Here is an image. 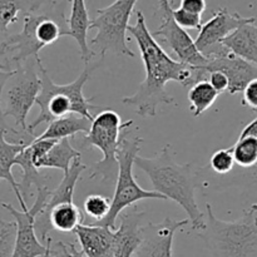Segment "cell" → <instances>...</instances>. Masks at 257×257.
Instances as JSON below:
<instances>
[{
    "label": "cell",
    "mask_w": 257,
    "mask_h": 257,
    "mask_svg": "<svg viewBox=\"0 0 257 257\" xmlns=\"http://www.w3.org/2000/svg\"><path fill=\"white\" fill-rule=\"evenodd\" d=\"M180 8L185 12L191 13V14L201 15L202 17L203 12L207 8V3L205 0H182L180 2Z\"/></svg>",
    "instance_id": "cell-33"
},
{
    "label": "cell",
    "mask_w": 257,
    "mask_h": 257,
    "mask_svg": "<svg viewBox=\"0 0 257 257\" xmlns=\"http://www.w3.org/2000/svg\"><path fill=\"white\" fill-rule=\"evenodd\" d=\"M218 95L220 94L211 87L207 80L196 83L188 90V102H190L188 109L193 117H200L203 112L212 107Z\"/></svg>",
    "instance_id": "cell-23"
},
{
    "label": "cell",
    "mask_w": 257,
    "mask_h": 257,
    "mask_svg": "<svg viewBox=\"0 0 257 257\" xmlns=\"http://www.w3.org/2000/svg\"><path fill=\"white\" fill-rule=\"evenodd\" d=\"M128 133H130L128 131L123 133L117 151L115 158H117L118 173L115 178L114 195L110 200L109 213L102 221L92 222L94 225L110 228V230H115V221L118 216L123 212V210L131 207L138 201L147 200V198L167 201L165 196L155 191L145 190L138 185L137 180L133 176V167H135V158L138 156L143 140L141 137L128 138Z\"/></svg>",
    "instance_id": "cell-5"
},
{
    "label": "cell",
    "mask_w": 257,
    "mask_h": 257,
    "mask_svg": "<svg viewBox=\"0 0 257 257\" xmlns=\"http://www.w3.org/2000/svg\"><path fill=\"white\" fill-rule=\"evenodd\" d=\"M257 206L253 203L238 220L216 217L206 203L205 228L197 233L212 257H257Z\"/></svg>",
    "instance_id": "cell-4"
},
{
    "label": "cell",
    "mask_w": 257,
    "mask_h": 257,
    "mask_svg": "<svg viewBox=\"0 0 257 257\" xmlns=\"http://www.w3.org/2000/svg\"><path fill=\"white\" fill-rule=\"evenodd\" d=\"M50 242H52V237H50V236H48L47 240L43 242V243H45V246H47V251H45V253L42 257H54L52 255V252H50Z\"/></svg>",
    "instance_id": "cell-34"
},
{
    "label": "cell",
    "mask_w": 257,
    "mask_h": 257,
    "mask_svg": "<svg viewBox=\"0 0 257 257\" xmlns=\"http://www.w3.org/2000/svg\"><path fill=\"white\" fill-rule=\"evenodd\" d=\"M85 257H113L114 231L94 223H80L74 230Z\"/></svg>",
    "instance_id": "cell-15"
},
{
    "label": "cell",
    "mask_w": 257,
    "mask_h": 257,
    "mask_svg": "<svg viewBox=\"0 0 257 257\" xmlns=\"http://www.w3.org/2000/svg\"><path fill=\"white\" fill-rule=\"evenodd\" d=\"M8 133L5 131H0V181L5 180L10 186L13 191L17 195L18 202L20 203L23 212H27L28 206L25 205V200L20 196L19 190H18V182L15 180L14 175L12 172V168L14 166L15 157L29 145L30 142L25 141H19V142H9L7 141Z\"/></svg>",
    "instance_id": "cell-18"
},
{
    "label": "cell",
    "mask_w": 257,
    "mask_h": 257,
    "mask_svg": "<svg viewBox=\"0 0 257 257\" xmlns=\"http://www.w3.org/2000/svg\"><path fill=\"white\" fill-rule=\"evenodd\" d=\"M172 18L178 27L182 29H195L200 30L202 27V17L201 15L191 14V13L185 12L181 8L173 9L172 8Z\"/></svg>",
    "instance_id": "cell-29"
},
{
    "label": "cell",
    "mask_w": 257,
    "mask_h": 257,
    "mask_svg": "<svg viewBox=\"0 0 257 257\" xmlns=\"http://www.w3.org/2000/svg\"><path fill=\"white\" fill-rule=\"evenodd\" d=\"M190 223L188 220L167 217L160 223L148 222L143 228V240L133 257H172L175 233Z\"/></svg>",
    "instance_id": "cell-12"
},
{
    "label": "cell",
    "mask_w": 257,
    "mask_h": 257,
    "mask_svg": "<svg viewBox=\"0 0 257 257\" xmlns=\"http://www.w3.org/2000/svg\"><path fill=\"white\" fill-rule=\"evenodd\" d=\"M82 153L75 150L70 143V138L57 141L54 146L49 150V152L35 165V168H57L68 173L70 165L74 160H80Z\"/></svg>",
    "instance_id": "cell-21"
},
{
    "label": "cell",
    "mask_w": 257,
    "mask_h": 257,
    "mask_svg": "<svg viewBox=\"0 0 257 257\" xmlns=\"http://www.w3.org/2000/svg\"><path fill=\"white\" fill-rule=\"evenodd\" d=\"M32 2H13L0 0V38L9 34V25L14 24L19 19L20 13H25Z\"/></svg>",
    "instance_id": "cell-25"
},
{
    "label": "cell",
    "mask_w": 257,
    "mask_h": 257,
    "mask_svg": "<svg viewBox=\"0 0 257 257\" xmlns=\"http://www.w3.org/2000/svg\"><path fill=\"white\" fill-rule=\"evenodd\" d=\"M242 105L250 108L252 112L257 110V79L252 80L242 90Z\"/></svg>",
    "instance_id": "cell-31"
},
{
    "label": "cell",
    "mask_w": 257,
    "mask_h": 257,
    "mask_svg": "<svg viewBox=\"0 0 257 257\" xmlns=\"http://www.w3.org/2000/svg\"><path fill=\"white\" fill-rule=\"evenodd\" d=\"M90 120L78 114H68L65 117L58 118L49 123L47 130L33 141L54 140L60 141L64 138H72L78 133L87 135L90 130Z\"/></svg>",
    "instance_id": "cell-20"
},
{
    "label": "cell",
    "mask_w": 257,
    "mask_h": 257,
    "mask_svg": "<svg viewBox=\"0 0 257 257\" xmlns=\"http://www.w3.org/2000/svg\"><path fill=\"white\" fill-rule=\"evenodd\" d=\"M207 82L210 83L211 87H212L218 94H222V93L227 92V87H228L227 78H226L225 74H222L221 72L208 73Z\"/></svg>",
    "instance_id": "cell-32"
},
{
    "label": "cell",
    "mask_w": 257,
    "mask_h": 257,
    "mask_svg": "<svg viewBox=\"0 0 257 257\" xmlns=\"http://www.w3.org/2000/svg\"><path fill=\"white\" fill-rule=\"evenodd\" d=\"M233 157H232V148H222L216 152H213L212 157L210 160V166L212 171L217 175H227L232 171Z\"/></svg>",
    "instance_id": "cell-28"
},
{
    "label": "cell",
    "mask_w": 257,
    "mask_h": 257,
    "mask_svg": "<svg viewBox=\"0 0 257 257\" xmlns=\"http://www.w3.org/2000/svg\"><path fill=\"white\" fill-rule=\"evenodd\" d=\"M14 166H19L23 171L22 181L18 182V190L23 198H28L30 196V188L34 185L35 187H48L47 186V176L43 175L40 170L35 168L33 165L32 157H30L29 145L15 157Z\"/></svg>",
    "instance_id": "cell-22"
},
{
    "label": "cell",
    "mask_w": 257,
    "mask_h": 257,
    "mask_svg": "<svg viewBox=\"0 0 257 257\" xmlns=\"http://www.w3.org/2000/svg\"><path fill=\"white\" fill-rule=\"evenodd\" d=\"M14 74V69H10L9 67H7L5 64H3L0 62V131H5L7 133H13V135H19L18 131H15L14 128L10 127L7 123V118L3 114L2 109V95H3V89H4L5 84L9 80V78Z\"/></svg>",
    "instance_id": "cell-30"
},
{
    "label": "cell",
    "mask_w": 257,
    "mask_h": 257,
    "mask_svg": "<svg viewBox=\"0 0 257 257\" xmlns=\"http://www.w3.org/2000/svg\"><path fill=\"white\" fill-rule=\"evenodd\" d=\"M233 162L243 168L253 167L257 162V137H238L232 146Z\"/></svg>",
    "instance_id": "cell-24"
},
{
    "label": "cell",
    "mask_w": 257,
    "mask_h": 257,
    "mask_svg": "<svg viewBox=\"0 0 257 257\" xmlns=\"http://www.w3.org/2000/svg\"><path fill=\"white\" fill-rule=\"evenodd\" d=\"M203 69L207 73L221 72L227 78V93L233 95L242 92L247 84L257 79V65L248 63L228 52L222 57L208 60Z\"/></svg>",
    "instance_id": "cell-13"
},
{
    "label": "cell",
    "mask_w": 257,
    "mask_h": 257,
    "mask_svg": "<svg viewBox=\"0 0 257 257\" xmlns=\"http://www.w3.org/2000/svg\"><path fill=\"white\" fill-rule=\"evenodd\" d=\"M250 19L251 17L245 18L238 13H231L226 8H221L213 13L207 22L202 23L197 39L195 40L196 48L207 60L227 54L228 50L221 42Z\"/></svg>",
    "instance_id": "cell-11"
},
{
    "label": "cell",
    "mask_w": 257,
    "mask_h": 257,
    "mask_svg": "<svg viewBox=\"0 0 257 257\" xmlns=\"http://www.w3.org/2000/svg\"><path fill=\"white\" fill-rule=\"evenodd\" d=\"M17 238V225L14 221L0 217V257H12Z\"/></svg>",
    "instance_id": "cell-27"
},
{
    "label": "cell",
    "mask_w": 257,
    "mask_h": 257,
    "mask_svg": "<svg viewBox=\"0 0 257 257\" xmlns=\"http://www.w3.org/2000/svg\"><path fill=\"white\" fill-rule=\"evenodd\" d=\"M39 90L40 79L38 69H35V60L25 65H17L14 68V74L9 78L3 89V114L5 118L12 117L15 120V124L27 133L28 113L35 104Z\"/></svg>",
    "instance_id": "cell-8"
},
{
    "label": "cell",
    "mask_w": 257,
    "mask_h": 257,
    "mask_svg": "<svg viewBox=\"0 0 257 257\" xmlns=\"http://www.w3.org/2000/svg\"><path fill=\"white\" fill-rule=\"evenodd\" d=\"M87 170V166L83 165L80 160H74L70 165L68 173H64V177L60 181L58 187L54 191H50L48 201L45 202L44 207L40 211L39 215H44L50 208L54 206L62 205V203H74V191L77 182L79 181L80 176Z\"/></svg>",
    "instance_id": "cell-19"
},
{
    "label": "cell",
    "mask_w": 257,
    "mask_h": 257,
    "mask_svg": "<svg viewBox=\"0 0 257 257\" xmlns=\"http://www.w3.org/2000/svg\"><path fill=\"white\" fill-rule=\"evenodd\" d=\"M37 63L38 74L40 79V90L35 99V104L39 105L40 113L30 124H28V133L34 136L33 131L42 123H50L58 118L68 114H78L93 120L92 109H100L99 105L93 104L94 98H87L83 93L85 83L90 77V69L87 64L79 77L68 84H57L48 74V70L43 65L42 60Z\"/></svg>",
    "instance_id": "cell-3"
},
{
    "label": "cell",
    "mask_w": 257,
    "mask_h": 257,
    "mask_svg": "<svg viewBox=\"0 0 257 257\" xmlns=\"http://www.w3.org/2000/svg\"><path fill=\"white\" fill-rule=\"evenodd\" d=\"M119 227L114 230V246L113 257H133L137 248L142 243L143 228L147 225V212L120 213Z\"/></svg>",
    "instance_id": "cell-14"
},
{
    "label": "cell",
    "mask_w": 257,
    "mask_h": 257,
    "mask_svg": "<svg viewBox=\"0 0 257 257\" xmlns=\"http://www.w3.org/2000/svg\"><path fill=\"white\" fill-rule=\"evenodd\" d=\"M50 195L48 187L37 188V200L27 212L18 211L10 203H2L3 208L14 217L17 225V238L12 257H42L47 251L45 243L40 242L35 232V218L44 207Z\"/></svg>",
    "instance_id": "cell-10"
},
{
    "label": "cell",
    "mask_w": 257,
    "mask_h": 257,
    "mask_svg": "<svg viewBox=\"0 0 257 257\" xmlns=\"http://www.w3.org/2000/svg\"><path fill=\"white\" fill-rule=\"evenodd\" d=\"M84 213L94 220L102 221L109 213L110 200L102 195H89L83 202Z\"/></svg>",
    "instance_id": "cell-26"
},
{
    "label": "cell",
    "mask_w": 257,
    "mask_h": 257,
    "mask_svg": "<svg viewBox=\"0 0 257 257\" xmlns=\"http://www.w3.org/2000/svg\"><path fill=\"white\" fill-rule=\"evenodd\" d=\"M127 32L132 35L140 48L145 64L146 78L132 95L122 98L123 104L133 108L141 117H155L161 104H176L172 95L168 94V82H177L183 87H192L202 80H207L208 73L203 68L185 65L171 58L168 53L152 37L143 13L137 12L135 25H128Z\"/></svg>",
    "instance_id": "cell-1"
},
{
    "label": "cell",
    "mask_w": 257,
    "mask_h": 257,
    "mask_svg": "<svg viewBox=\"0 0 257 257\" xmlns=\"http://www.w3.org/2000/svg\"><path fill=\"white\" fill-rule=\"evenodd\" d=\"M135 166L148 176L155 192L173 201L186 211L193 231L200 232L205 228V215L196 201V190L200 185L198 172L192 163L176 162L168 143L153 157L137 156Z\"/></svg>",
    "instance_id": "cell-2"
},
{
    "label": "cell",
    "mask_w": 257,
    "mask_h": 257,
    "mask_svg": "<svg viewBox=\"0 0 257 257\" xmlns=\"http://www.w3.org/2000/svg\"><path fill=\"white\" fill-rule=\"evenodd\" d=\"M221 44L236 57L257 65V25L256 18L251 17L245 24L240 25Z\"/></svg>",
    "instance_id": "cell-16"
},
{
    "label": "cell",
    "mask_w": 257,
    "mask_h": 257,
    "mask_svg": "<svg viewBox=\"0 0 257 257\" xmlns=\"http://www.w3.org/2000/svg\"><path fill=\"white\" fill-rule=\"evenodd\" d=\"M133 124L130 119L123 122L115 110L104 109L93 117L90 130L84 136V143L88 147H94L103 153V158L97 162L90 172V180H99L102 183L113 185L118 173L117 151L120 138L125 130Z\"/></svg>",
    "instance_id": "cell-6"
},
{
    "label": "cell",
    "mask_w": 257,
    "mask_h": 257,
    "mask_svg": "<svg viewBox=\"0 0 257 257\" xmlns=\"http://www.w3.org/2000/svg\"><path fill=\"white\" fill-rule=\"evenodd\" d=\"M70 15L67 19L68 37H72L77 42L80 49V58L84 64H89L90 59L94 57V53L90 50L87 42V35L89 32V14L87 5L83 0H73L70 2Z\"/></svg>",
    "instance_id": "cell-17"
},
{
    "label": "cell",
    "mask_w": 257,
    "mask_h": 257,
    "mask_svg": "<svg viewBox=\"0 0 257 257\" xmlns=\"http://www.w3.org/2000/svg\"><path fill=\"white\" fill-rule=\"evenodd\" d=\"M135 0H117L105 8L98 9L94 19L90 20L89 29H97L90 40V50L94 55L104 58L112 52L115 55L135 58L136 53L127 44V28L136 8Z\"/></svg>",
    "instance_id": "cell-7"
},
{
    "label": "cell",
    "mask_w": 257,
    "mask_h": 257,
    "mask_svg": "<svg viewBox=\"0 0 257 257\" xmlns=\"http://www.w3.org/2000/svg\"><path fill=\"white\" fill-rule=\"evenodd\" d=\"M160 13L161 24L155 30L152 37L160 38L161 42L170 50L175 53L177 62L193 68H205L208 60L198 52L195 40L192 39L187 30L182 29L176 24L172 18V2L161 0L157 7Z\"/></svg>",
    "instance_id": "cell-9"
}]
</instances>
